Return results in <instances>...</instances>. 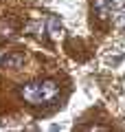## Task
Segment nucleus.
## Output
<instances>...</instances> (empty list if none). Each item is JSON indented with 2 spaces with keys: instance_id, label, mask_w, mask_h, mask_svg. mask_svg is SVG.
Here are the masks:
<instances>
[{
  "instance_id": "4",
  "label": "nucleus",
  "mask_w": 125,
  "mask_h": 132,
  "mask_svg": "<svg viewBox=\"0 0 125 132\" xmlns=\"http://www.w3.org/2000/svg\"><path fill=\"white\" fill-rule=\"evenodd\" d=\"M46 31H48L51 38H59V35H61V22L55 18V15H48V20H46Z\"/></svg>"
},
{
  "instance_id": "2",
  "label": "nucleus",
  "mask_w": 125,
  "mask_h": 132,
  "mask_svg": "<svg viewBox=\"0 0 125 132\" xmlns=\"http://www.w3.org/2000/svg\"><path fill=\"white\" fill-rule=\"evenodd\" d=\"M24 60H26V55H24L22 51H11V53H7V55H2L0 64L5 66V68H11V71H15V68H20V66L24 64Z\"/></svg>"
},
{
  "instance_id": "5",
  "label": "nucleus",
  "mask_w": 125,
  "mask_h": 132,
  "mask_svg": "<svg viewBox=\"0 0 125 132\" xmlns=\"http://www.w3.org/2000/svg\"><path fill=\"white\" fill-rule=\"evenodd\" d=\"M15 38V29L11 22L7 20H0V40H13Z\"/></svg>"
},
{
  "instance_id": "1",
  "label": "nucleus",
  "mask_w": 125,
  "mask_h": 132,
  "mask_svg": "<svg viewBox=\"0 0 125 132\" xmlns=\"http://www.w3.org/2000/svg\"><path fill=\"white\" fill-rule=\"evenodd\" d=\"M61 88L55 79H40L20 86V97L31 106H46L59 97Z\"/></svg>"
},
{
  "instance_id": "3",
  "label": "nucleus",
  "mask_w": 125,
  "mask_h": 132,
  "mask_svg": "<svg viewBox=\"0 0 125 132\" xmlns=\"http://www.w3.org/2000/svg\"><path fill=\"white\" fill-rule=\"evenodd\" d=\"M92 13L97 15L99 20H108L110 13H112L110 0H92Z\"/></svg>"
}]
</instances>
